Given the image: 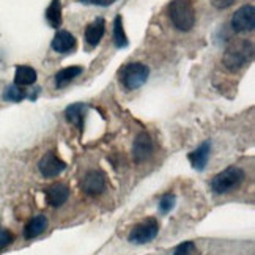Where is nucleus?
Instances as JSON below:
<instances>
[{
  "instance_id": "obj_14",
  "label": "nucleus",
  "mask_w": 255,
  "mask_h": 255,
  "mask_svg": "<svg viewBox=\"0 0 255 255\" xmlns=\"http://www.w3.org/2000/svg\"><path fill=\"white\" fill-rule=\"evenodd\" d=\"M106 32V21L103 17H96L92 24H88L85 28V41L90 46H96L100 44V41L103 40Z\"/></svg>"
},
{
  "instance_id": "obj_25",
  "label": "nucleus",
  "mask_w": 255,
  "mask_h": 255,
  "mask_svg": "<svg viewBox=\"0 0 255 255\" xmlns=\"http://www.w3.org/2000/svg\"><path fill=\"white\" fill-rule=\"evenodd\" d=\"M81 3H92V5H98V6H109L112 5L115 0H79Z\"/></svg>"
},
{
  "instance_id": "obj_23",
  "label": "nucleus",
  "mask_w": 255,
  "mask_h": 255,
  "mask_svg": "<svg viewBox=\"0 0 255 255\" xmlns=\"http://www.w3.org/2000/svg\"><path fill=\"white\" fill-rule=\"evenodd\" d=\"M194 252H195V244L192 241H186L180 244V246L173 251L172 255H192Z\"/></svg>"
},
{
  "instance_id": "obj_9",
  "label": "nucleus",
  "mask_w": 255,
  "mask_h": 255,
  "mask_svg": "<svg viewBox=\"0 0 255 255\" xmlns=\"http://www.w3.org/2000/svg\"><path fill=\"white\" fill-rule=\"evenodd\" d=\"M153 154V140L148 132H139L132 143V158L135 162H143Z\"/></svg>"
},
{
  "instance_id": "obj_6",
  "label": "nucleus",
  "mask_w": 255,
  "mask_h": 255,
  "mask_svg": "<svg viewBox=\"0 0 255 255\" xmlns=\"http://www.w3.org/2000/svg\"><path fill=\"white\" fill-rule=\"evenodd\" d=\"M232 28L238 33L252 32L255 27V9L252 5H243L232 16Z\"/></svg>"
},
{
  "instance_id": "obj_3",
  "label": "nucleus",
  "mask_w": 255,
  "mask_h": 255,
  "mask_svg": "<svg viewBox=\"0 0 255 255\" xmlns=\"http://www.w3.org/2000/svg\"><path fill=\"white\" fill-rule=\"evenodd\" d=\"M150 70L148 66L143 63H128L122 68L120 71V82L125 87V90L132 92L140 88L146 81H148Z\"/></svg>"
},
{
  "instance_id": "obj_13",
  "label": "nucleus",
  "mask_w": 255,
  "mask_h": 255,
  "mask_svg": "<svg viewBox=\"0 0 255 255\" xmlns=\"http://www.w3.org/2000/svg\"><path fill=\"white\" fill-rule=\"evenodd\" d=\"M87 112H88V106L85 103H74V104L66 107L65 117H66L68 122L73 123L76 128H79V129L82 131L84 129V122H85Z\"/></svg>"
},
{
  "instance_id": "obj_16",
  "label": "nucleus",
  "mask_w": 255,
  "mask_h": 255,
  "mask_svg": "<svg viewBox=\"0 0 255 255\" xmlns=\"http://www.w3.org/2000/svg\"><path fill=\"white\" fill-rule=\"evenodd\" d=\"M84 73V68L82 66H68L63 68L57 74H55V85L57 88H63L68 84H71L76 77H79Z\"/></svg>"
},
{
  "instance_id": "obj_4",
  "label": "nucleus",
  "mask_w": 255,
  "mask_h": 255,
  "mask_svg": "<svg viewBox=\"0 0 255 255\" xmlns=\"http://www.w3.org/2000/svg\"><path fill=\"white\" fill-rule=\"evenodd\" d=\"M243 180H244V170L232 165V167H227L214 176L211 181V189L216 194H227L237 189L243 183Z\"/></svg>"
},
{
  "instance_id": "obj_11",
  "label": "nucleus",
  "mask_w": 255,
  "mask_h": 255,
  "mask_svg": "<svg viewBox=\"0 0 255 255\" xmlns=\"http://www.w3.org/2000/svg\"><path fill=\"white\" fill-rule=\"evenodd\" d=\"M68 197H70V189L63 183H55L51 188L46 189V200L54 208H58L63 203H66Z\"/></svg>"
},
{
  "instance_id": "obj_10",
  "label": "nucleus",
  "mask_w": 255,
  "mask_h": 255,
  "mask_svg": "<svg viewBox=\"0 0 255 255\" xmlns=\"http://www.w3.org/2000/svg\"><path fill=\"white\" fill-rule=\"evenodd\" d=\"M76 44H77V41L73 33H70L68 30H58L51 43V47L58 54H68V52L74 51Z\"/></svg>"
},
{
  "instance_id": "obj_8",
  "label": "nucleus",
  "mask_w": 255,
  "mask_h": 255,
  "mask_svg": "<svg viewBox=\"0 0 255 255\" xmlns=\"http://www.w3.org/2000/svg\"><path fill=\"white\" fill-rule=\"evenodd\" d=\"M82 191L92 197L101 195L106 191V175L101 170L87 172L82 180Z\"/></svg>"
},
{
  "instance_id": "obj_2",
  "label": "nucleus",
  "mask_w": 255,
  "mask_h": 255,
  "mask_svg": "<svg viewBox=\"0 0 255 255\" xmlns=\"http://www.w3.org/2000/svg\"><path fill=\"white\" fill-rule=\"evenodd\" d=\"M169 17L175 28L189 32L195 25V8L192 0H172L169 5Z\"/></svg>"
},
{
  "instance_id": "obj_21",
  "label": "nucleus",
  "mask_w": 255,
  "mask_h": 255,
  "mask_svg": "<svg viewBox=\"0 0 255 255\" xmlns=\"http://www.w3.org/2000/svg\"><path fill=\"white\" fill-rule=\"evenodd\" d=\"M175 202H176V199H175L173 194H165V195H162L161 200H159V211L162 214L170 213L175 208Z\"/></svg>"
},
{
  "instance_id": "obj_15",
  "label": "nucleus",
  "mask_w": 255,
  "mask_h": 255,
  "mask_svg": "<svg viewBox=\"0 0 255 255\" xmlns=\"http://www.w3.org/2000/svg\"><path fill=\"white\" fill-rule=\"evenodd\" d=\"M47 229V218L44 214H38L33 219L27 222L25 229H24V237L25 240H33Z\"/></svg>"
},
{
  "instance_id": "obj_12",
  "label": "nucleus",
  "mask_w": 255,
  "mask_h": 255,
  "mask_svg": "<svg viewBox=\"0 0 255 255\" xmlns=\"http://www.w3.org/2000/svg\"><path fill=\"white\" fill-rule=\"evenodd\" d=\"M210 153H211V142L207 140V142H203L197 150L191 151L188 154V159L195 170L202 172V170H205V167H207V164H208Z\"/></svg>"
},
{
  "instance_id": "obj_1",
  "label": "nucleus",
  "mask_w": 255,
  "mask_h": 255,
  "mask_svg": "<svg viewBox=\"0 0 255 255\" xmlns=\"http://www.w3.org/2000/svg\"><path fill=\"white\" fill-rule=\"evenodd\" d=\"M254 58V44L248 40L233 41L225 49L222 62L229 71H240L244 66L249 65Z\"/></svg>"
},
{
  "instance_id": "obj_20",
  "label": "nucleus",
  "mask_w": 255,
  "mask_h": 255,
  "mask_svg": "<svg viewBox=\"0 0 255 255\" xmlns=\"http://www.w3.org/2000/svg\"><path fill=\"white\" fill-rule=\"evenodd\" d=\"M25 98H27V90H24L22 87H19L16 84L8 85L3 92V100L9 103H21Z\"/></svg>"
},
{
  "instance_id": "obj_5",
  "label": "nucleus",
  "mask_w": 255,
  "mask_h": 255,
  "mask_svg": "<svg viewBox=\"0 0 255 255\" xmlns=\"http://www.w3.org/2000/svg\"><path fill=\"white\" fill-rule=\"evenodd\" d=\"M158 232H159L158 221L154 218H148V219L142 221L140 224L134 225L129 237H128V241L132 244H146L158 237Z\"/></svg>"
},
{
  "instance_id": "obj_18",
  "label": "nucleus",
  "mask_w": 255,
  "mask_h": 255,
  "mask_svg": "<svg viewBox=\"0 0 255 255\" xmlns=\"http://www.w3.org/2000/svg\"><path fill=\"white\" fill-rule=\"evenodd\" d=\"M46 21L52 28L62 25V0H52L46 9Z\"/></svg>"
},
{
  "instance_id": "obj_24",
  "label": "nucleus",
  "mask_w": 255,
  "mask_h": 255,
  "mask_svg": "<svg viewBox=\"0 0 255 255\" xmlns=\"http://www.w3.org/2000/svg\"><path fill=\"white\" fill-rule=\"evenodd\" d=\"M235 2H237V0H211V5L218 9H225V8L232 6Z\"/></svg>"
},
{
  "instance_id": "obj_7",
  "label": "nucleus",
  "mask_w": 255,
  "mask_h": 255,
  "mask_svg": "<svg viewBox=\"0 0 255 255\" xmlns=\"http://www.w3.org/2000/svg\"><path fill=\"white\" fill-rule=\"evenodd\" d=\"M38 169H40V173L44 178H55L66 169V162L58 158L54 151H49L41 158Z\"/></svg>"
},
{
  "instance_id": "obj_22",
  "label": "nucleus",
  "mask_w": 255,
  "mask_h": 255,
  "mask_svg": "<svg viewBox=\"0 0 255 255\" xmlns=\"http://www.w3.org/2000/svg\"><path fill=\"white\" fill-rule=\"evenodd\" d=\"M14 241V235L9 232V230H6V229H3V227H0V251H3L6 246H9Z\"/></svg>"
},
{
  "instance_id": "obj_19",
  "label": "nucleus",
  "mask_w": 255,
  "mask_h": 255,
  "mask_svg": "<svg viewBox=\"0 0 255 255\" xmlns=\"http://www.w3.org/2000/svg\"><path fill=\"white\" fill-rule=\"evenodd\" d=\"M114 43L115 46L122 49L128 46V36L125 33V28H123V19L122 16H115L114 19Z\"/></svg>"
},
{
  "instance_id": "obj_17",
  "label": "nucleus",
  "mask_w": 255,
  "mask_h": 255,
  "mask_svg": "<svg viewBox=\"0 0 255 255\" xmlns=\"http://www.w3.org/2000/svg\"><path fill=\"white\" fill-rule=\"evenodd\" d=\"M36 82V71L28 65H21L16 68L14 73V84L19 87H27Z\"/></svg>"
}]
</instances>
